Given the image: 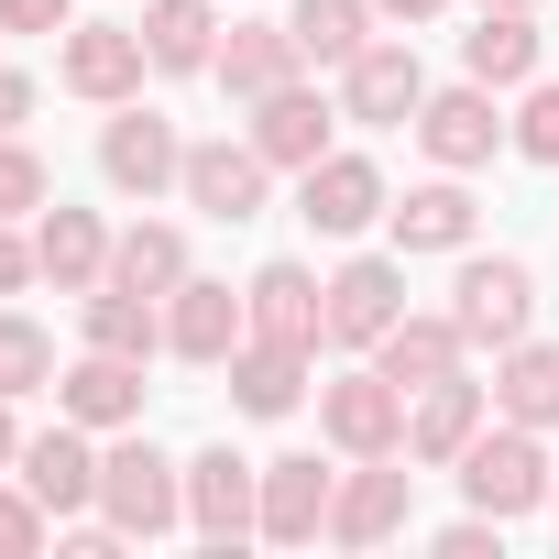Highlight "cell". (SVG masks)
<instances>
[{
    "instance_id": "obj_1",
    "label": "cell",
    "mask_w": 559,
    "mask_h": 559,
    "mask_svg": "<svg viewBox=\"0 0 559 559\" xmlns=\"http://www.w3.org/2000/svg\"><path fill=\"white\" fill-rule=\"evenodd\" d=\"M99 515L143 548V537H165V526H187V461H165L143 428H121L110 450H99Z\"/></svg>"
},
{
    "instance_id": "obj_2",
    "label": "cell",
    "mask_w": 559,
    "mask_h": 559,
    "mask_svg": "<svg viewBox=\"0 0 559 559\" xmlns=\"http://www.w3.org/2000/svg\"><path fill=\"white\" fill-rule=\"evenodd\" d=\"M450 472H461V493H472L483 515H504V526H515V515H537V504H548V483H559V461H548V450H537V428H515V417H493Z\"/></svg>"
},
{
    "instance_id": "obj_3",
    "label": "cell",
    "mask_w": 559,
    "mask_h": 559,
    "mask_svg": "<svg viewBox=\"0 0 559 559\" xmlns=\"http://www.w3.org/2000/svg\"><path fill=\"white\" fill-rule=\"evenodd\" d=\"M450 319H461L472 352H515L526 319H537V274H526L515 252H472V263H461V286H450Z\"/></svg>"
},
{
    "instance_id": "obj_4",
    "label": "cell",
    "mask_w": 559,
    "mask_h": 559,
    "mask_svg": "<svg viewBox=\"0 0 559 559\" xmlns=\"http://www.w3.org/2000/svg\"><path fill=\"white\" fill-rule=\"evenodd\" d=\"M428 110V67H417V45H395V34H373L352 67H341V121H373V132H406Z\"/></svg>"
},
{
    "instance_id": "obj_5",
    "label": "cell",
    "mask_w": 559,
    "mask_h": 559,
    "mask_svg": "<svg viewBox=\"0 0 559 559\" xmlns=\"http://www.w3.org/2000/svg\"><path fill=\"white\" fill-rule=\"evenodd\" d=\"M187 526H198L209 548L263 537V461H241V450H198V461H187Z\"/></svg>"
},
{
    "instance_id": "obj_6",
    "label": "cell",
    "mask_w": 559,
    "mask_h": 559,
    "mask_svg": "<svg viewBox=\"0 0 559 559\" xmlns=\"http://www.w3.org/2000/svg\"><path fill=\"white\" fill-rule=\"evenodd\" d=\"M143 23H67V45H56V78L78 88V99H99V110H121V99H143Z\"/></svg>"
},
{
    "instance_id": "obj_7",
    "label": "cell",
    "mask_w": 559,
    "mask_h": 559,
    "mask_svg": "<svg viewBox=\"0 0 559 559\" xmlns=\"http://www.w3.org/2000/svg\"><path fill=\"white\" fill-rule=\"evenodd\" d=\"M417 143H428V165L472 176V165H493V143H515V121L493 110V88H483V78H461V88H428V110H417Z\"/></svg>"
},
{
    "instance_id": "obj_8",
    "label": "cell",
    "mask_w": 559,
    "mask_h": 559,
    "mask_svg": "<svg viewBox=\"0 0 559 559\" xmlns=\"http://www.w3.org/2000/svg\"><path fill=\"white\" fill-rule=\"evenodd\" d=\"M99 176H110L121 198H165V187L187 176L176 121H165V110H143V99H121V110H110V132H99Z\"/></svg>"
},
{
    "instance_id": "obj_9",
    "label": "cell",
    "mask_w": 559,
    "mask_h": 559,
    "mask_svg": "<svg viewBox=\"0 0 559 559\" xmlns=\"http://www.w3.org/2000/svg\"><path fill=\"white\" fill-rule=\"evenodd\" d=\"M252 341V297H230V286H209V274H187V286L165 297V352L176 362H198V373H219L230 352Z\"/></svg>"
},
{
    "instance_id": "obj_10",
    "label": "cell",
    "mask_w": 559,
    "mask_h": 559,
    "mask_svg": "<svg viewBox=\"0 0 559 559\" xmlns=\"http://www.w3.org/2000/svg\"><path fill=\"white\" fill-rule=\"evenodd\" d=\"M395 198H384V176H373V154H319L308 176H297V219L319 230V241H352V230H373Z\"/></svg>"
},
{
    "instance_id": "obj_11",
    "label": "cell",
    "mask_w": 559,
    "mask_h": 559,
    "mask_svg": "<svg viewBox=\"0 0 559 559\" xmlns=\"http://www.w3.org/2000/svg\"><path fill=\"white\" fill-rule=\"evenodd\" d=\"M319 428H330L352 461H373V450H406V384H395L384 362H362V373H341V384L319 395Z\"/></svg>"
},
{
    "instance_id": "obj_12",
    "label": "cell",
    "mask_w": 559,
    "mask_h": 559,
    "mask_svg": "<svg viewBox=\"0 0 559 559\" xmlns=\"http://www.w3.org/2000/svg\"><path fill=\"white\" fill-rule=\"evenodd\" d=\"M406 504H417V472H406L395 450H373V461L341 472V493H330V537H341V548H384V537L406 526Z\"/></svg>"
},
{
    "instance_id": "obj_13",
    "label": "cell",
    "mask_w": 559,
    "mask_h": 559,
    "mask_svg": "<svg viewBox=\"0 0 559 559\" xmlns=\"http://www.w3.org/2000/svg\"><path fill=\"white\" fill-rule=\"evenodd\" d=\"M483 417H493V384H461V373L417 384V395H406V461L450 472V461H461V450L483 439Z\"/></svg>"
},
{
    "instance_id": "obj_14",
    "label": "cell",
    "mask_w": 559,
    "mask_h": 559,
    "mask_svg": "<svg viewBox=\"0 0 559 559\" xmlns=\"http://www.w3.org/2000/svg\"><path fill=\"white\" fill-rule=\"evenodd\" d=\"M263 176H274V165H263L252 143H187V176H176V187H187L198 219L241 230V219H263Z\"/></svg>"
},
{
    "instance_id": "obj_15",
    "label": "cell",
    "mask_w": 559,
    "mask_h": 559,
    "mask_svg": "<svg viewBox=\"0 0 559 559\" xmlns=\"http://www.w3.org/2000/svg\"><path fill=\"white\" fill-rule=\"evenodd\" d=\"M12 472L34 483V504H45L56 526L99 504V450H88V428H78V417H56L45 439H23V461H12Z\"/></svg>"
},
{
    "instance_id": "obj_16",
    "label": "cell",
    "mask_w": 559,
    "mask_h": 559,
    "mask_svg": "<svg viewBox=\"0 0 559 559\" xmlns=\"http://www.w3.org/2000/svg\"><path fill=\"white\" fill-rule=\"evenodd\" d=\"M241 297H252V341H286V352H319L330 341V286L308 263H263Z\"/></svg>"
},
{
    "instance_id": "obj_17",
    "label": "cell",
    "mask_w": 559,
    "mask_h": 559,
    "mask_svg": "<svg viewBox=\"0 0 559 559\" xmlns=\"http://www.w3.org/2000/svg\"><path fill=\"white\" fill-rule=\"evenodd\" d=\"M395 319H406V274H395L384 252H362V263L330 274V341H341V352H373Z\"/></svg>"
},
{
    "instance_id": "obj_18",
    "label": "cell",
    "mask_w": 559,
    "mask_h": 559,
    "mask_svg": "<svg viewBox=\"0 0 559 559\" xmlns=\"http://www.w3.org/2000/svg\"><path fill=\"white\" fill-rule=\"evenodd\" d=\"M384 230H395V252H472V230H483V209H472V187L439 165L428 187H406L395 209H384Z\"/></svg>"
},
{
    "instance_id": "obj_19",
    "label": "cell",
    "mask_w": 559,
    "mask_h": 559,
    "mask_svg": "<svg viewBox=\"0 0 559 559\" xmlns=\"http://www.w3.org/2000/svg\"><path fill=\"white\" fill-rule=\"evenodd\" d=\"M56 417H78V428H143V362H132V352L67 362V373H56Z\"/></svg>"
},
{
    "instance_id": "obj_20",
    "label": "cell",
    "mask_w": 559,
    "mask_h": 559,
    "mask_svg": "<svg viewBox=\"0 0 559 559\" xmlns=\"http://www.w3.org/2000/svg\"><path fill=\"white\" fill-rule=\"evenodd\" d=\"M330 493H341V472H319L308 450L263 461V537H274V548H308V537H330Z\"/></svg>"
},
{
    "instance_id": "obj_21",
    "label": "cell",
    "mask_w": 559,
    "mask_h": 559,
    "mask_svg": "<svg viewBox=\"0 0 559 559\" xmlns=\"http://www.w3.org/2000/svg\"><path fill=\"white\" fill-rule=\"evenodd\" d=\"M330 121H341V110H330L319 88L286 78L274 99H252V154H263V165H286V176H308V165L330 154Z\"/></svg>"
},
{
    "instance_id": "obj_22",
    "label": "cell",
    "mask_w": 559,
    "mask_h": 559,
    "mask_svg": "<svg viewBox=\"0 0 559 559\" xmlns=\"http://www.w3.org/2000/svg\"><path fill=\"white\" fill-rule=\"evenodd\" d=\"M34 263H45V286L56 297H88V286H110V230H99V209H45L34 219Z\"/></svg>"
},
{
    "instance_id": "obj_23",
    "label": "cell",
    "mask_w": 559,
    "mask_h": 559,
    "mask_svg": "<svg viewBox=\"0 0 559 559\" xmlns=\"http://www.w3.org/2000/svg\"><path fill=\"white\" fill-rule=\"evenodd\" d=\"M297 67H308V56H297V34H286V23H230V34H219V56H209V78H219L230 99H274Z\"/></svg>"
},
{
    "instance_id": "obj_24",
    "label": "cell",
    "mask_w": 559,
    "mask_h": 559,
    "mask_svg": "<svg viewBox=\"0 0 559 559\" xmlns=\"http://www.w3.org/2000/svg\"><path fill=\"white\" fill-rule=\"evenodd\" d=\"M219 373H230L241 417H297V395H308V352H286V341H241Z\"/></svg>"
},
{
    "instance_id": "obj_25",
    "label": "cell",
    "mask_w": 559,
    "mask_h": 559,
    "mask_svg": "<svg viewBox=\"0 0 559 559\" xmlns=\"http://www.w3.org/2000/svg\"><path fill=\"white\" fill-rule=\"evenodd\" d=\"M537 56H548L537 12H483V23L461 34V67H472L483 88H526V78H537Z\"/></svg>"
},
{
    "instance_id": "obj_26",
    "label": "cell",
    "mask_w": 559,
    "mask_h": 559,
    "mask_svg": "<svg viewBox=\"0 0 559 559\" xmlns=\"http://www.w3.org/2000/svg\"><path fill=\"white\" fill-rule=\"evenodd\" d=\"M143 56H154V78H209V56H219L209 0H143Z\"/></svg>"
},
{
    "instance_id": "obj_27",
    "label": "cell",
    "mask_w": 559,
    "mask_h": 559,
    "mask_svg": "<svg viewBox=\"0 0 559 559\" xmlns=\"http://www.w3.org/2000/svg\"><path fill=\"white\" fill-rule=\"evenodd\" d=\"M461 352H472V341H461V319H417V308L373 341V362H384L406 395H417V384H439V373H461Z\"/></svg>"
},
{
    "instance_id": "obj_28",
    "label": "cell",
    "mask_w": 559,
    "mask_h": 559,
    "mask_svg": "<svg viewBox=\"0 0 559 559\" xmlns=\"http://www.w3.org/2000/svg\"><path fill=\"white\" fill-rule=\"evenodd\" d=\"M110 286L176 297V286H187V230H176V219H132V230L110 241Z\"/></svg>"
},
{
    "instance_id": "obj_29",
    "label": "cell",
    "mask_w": 559,
    "mask_h": 559,
    "mask_svg": "<svg viewBox=\"0 0 559 559\" xmlns=\"http://www.w3.org/2000/svg\"><path fill=\"white\" fill-rule=\"evenodd\" d=\"M493 417H515V428H559V352H548V341H515V352L493 362Z\"/></svg>"
},
{
    "instance_id": "obj_30",
    "label": "cell",
    "mask_w": 559,
    "mask_h": 559,
    "mask_svg": "<svg viewBox=\"0 0 559 559\" xmlns=\"http://www.w3.org/2000/svg\"><path fill=\"white\" fill-rule=\"evenodd\" d=\"M373 0H297L286 12V34H297V56H319V67H352L362 45H373Z\"/></svg>"
},
{
    "instance_id": "obj_31",
    "label": "cell",
    "mask_w": 559,
    "mask_h": 559,
    "mask_svg": "<svg viewBox=\"0 0 559 559\" xmlns=\"http://www.w3.org/2000/svg\"><path fill=\"white\" fill-rule=\"evenodd\" d=\"M88 352H132V362H154V352H165L154 297H132V286H88Z\"/></svg>"
},
{
    "instance_id": "obj_32",
    "label": "cell",
    "mask_w": 559,
    "mask_h": 559,
    "mask_svg": "<svg viewBox=\"0 0 559 559\" xmlns=\"http://www.w3.org/2000/svg\"><path fill=\"white\" fill-rule=\"evenodd\" d=\"M0 395H12V406H23V395H56V341H45L23 308H0Z\"/></svg>"
},
{
    "instance_id": "obj_33",
    "label": "cell",
    "mask_w": 559,
    "mask_h": 559,
    "mask_svg": "<svg viewBox=\"0 0 559 559\" xmlns=\"http://www.w3.org/2000/svg\"><path fill=\"white\" fill-rule=\"evenodd\" d=\"M45 537H56V515L34 504V483H23V472H0V559H34Z\"/></svg>"
},
{
    "instance_id": "obj_34",
    "label": "cell",
    "mask_w": 559,
    "mask_h": 559,
    "mask_svg": "<svg viewBox=\"0 0 559 559\" xmlns=\"http://www.w3.org/2000/svg\"><path fill=\"white\" fill-rule=\"evenodd\" d=\"M45 198H56L45 154H34L23 132H0V219H23V209H45Z\"/></svg>"
},
{
    "instance_id": "obj_35",
    "label": "cell",
    "mask_w": 559,
    "mask_h": 559,
    "mask_svg": "<svg viewBox=\"0 0 559 559\" xmlns=\"http://www.w3.org/2000/svg\"><path fill=\"white\" fill-rule=\"evenodd\" d=\"M515 154H526V165H559V78L515 99Z\"/></svg>"
},
{
    "instance_id": "obj_36",
    "label": "cell",
    "mask_w": 559,
    "mask_h": 559,
    "mask_svg": "<svg viewBox=\"0 0 559 559\" xmlns=\"http://www.w3.org/2000/svg\"><path fill=\"white\" fill-rule=\"evenodd\" d=\"M78 0H0V34H67Z\"/></svg>"
},
{
    "instance_id": "obj_37",
    "label": "cell",
    "mask_w": 559,
    "mask_h": 559,
    "mask_svg": "<svg viewBox=\"0 0 559 559\" xmlns=\"http://www.w3.org/2000/svg\"><path fill=\"white\" fill-rule=\"evenodd\" d=\"M34 274H45V263H34V241H23L12 219H0V297H23V286H34Z\"/></svg>"
},
{
    "instance_id": "obj_38",
    "label": "cell",
    "mask_w": 559,
    "mask_h": 559,
    "mask_svg": "<svg viewBox=\"0 0 559 559\" xmlns=\"http://www.w3.org/2000/svg\"><path fill=\"white\" fill-rule=\"evenodd\" d=\"M23 121H34V78H23V67H0V132H23Z\"/></svg>"
},
{
    "instance_id": "obj_39",
    "label": "cell",
    "mask_w": 559,
    "mask_h": 559,
    "mask_svg": "<svg viewBox=\"0 0 559 559\" xmlns=\"http://www.w3.org/2000/svg\"><path fill=\"white\" fill-rule=\"evenodd\" d=\"M373 12H384V23H439L450 0H373Z\"/></svg>"
},
{
    "instance_id": "obj_40",
    "label": "cell",
    "mask_w": 559,
    "mask_h": 559,
    "mask_svg": "<svg viewBox=\"0 0 559 559\" xmlns=\"http://www.w3.org/2000/svg\"><path fill=\"white\" fill-rule=\"evenodd\" d=\"M23 461V428H12V395H0V472H12Z\"/></svg>"
},
{
    "instance_id": "obj_41",
    "label": "cell",
    "mask_w": 559,
    "mask_h": 559,
    "mask_svg": "<svg viewBox=\"0 0 559 559\" xmlns=\"http://www.w3.org/2000/svg\"><path fill=\"white\" fill-rule=\"evenodd\" d=\"M483 12H537V0H483Z\"/></svg>"
},
{
    "instance_id": "obj_42",
    "label": "cell",
    "mask_w": 559,
    "mask_h": 559,
    "mask_svg": "<svg viewBox=\"0 0 559 559\" xmlns=\"http://www.w3.org/2000/svg\"><path fill=\"white\" fill-rule=\"evenodd\" d=\"M548 504H559V483H548Z\"/></svg>"
},
{
    "instance_id": "obj_43",
    "label": "cell",
    "mask_w": 559,
    "mask_h": 559,
    "mask_svg": "<svg viewBox=\"0 0 559 559\" xmlns=\"http://www.w3.org/2000/svg\"><path fill=\"white\" fill-rule=\"evenodd\" d=\"M548 45H559V34H548Z\"/></svg>"
}]
</instances>
